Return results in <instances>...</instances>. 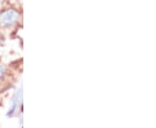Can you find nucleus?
<instances>
[{
    "instance_id": "f257e3e1",
    "label": "nucleus",
    "mask_w": 156,
    "mask_h": 128,
    "mask_svg": "<svg viewBox=\"0 0 156 128\" xmlns=\"http://www.w3.org/2000/svg\"><path fill=\"white\" fill-rule=\"evenodd\" d=\"M19 18V15L17 11L8 10L4 11L0 15V23L4 26H11L17 22Z\"/></svg>"
},
{
    "instance_id": "f03ea898",
    "label": "nucleus",
    "mask_w": 156,
    "mask_h": 128,
    "mask_svg": "<svg viewBox=\"0 0 156 128\" xmlns=\"http://www.w3.org/2000/svg\"><path fill=\"white\" fill-rule=\"evenodd\" d=\"M22 100H23V95H22V89H19L17 91V93L15 95V98L13 99L12 101V105H11V110L8 112V115L11 116L13 115L17 111V109L20 107L21 104H22Z\"/></svg>"
},
{
    "instance_id": "7ed1b4c3",
    "label": "nucleus",
    "mask_w": 156,
    "mask_h": 128,
    "mask_svg": "<svg viewBox=\"0 0 156 128\" xmlns=\"http://www.w3.org/2000/svg\"><path fill=\"white\" fill-rule=\"evenodd\" d=\"M5 67H3V66H0V80L3 78V76L5 74Z\"/></svg>"
}]
</instances>
